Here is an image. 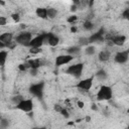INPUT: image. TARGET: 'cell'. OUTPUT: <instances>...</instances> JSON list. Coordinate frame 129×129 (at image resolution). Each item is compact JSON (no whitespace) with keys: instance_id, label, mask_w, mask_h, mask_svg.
Wrapping results in <instances>:
<instances>
[{"instance_id":"6da1fadb","label":"cell","mask_w":129,"mask_h":129,"mask_svg":"<svg viewBox=\"0 0 129 129\" xmlns=\"http://www.w3.org/2000/svg\"><path fill=\"white\" fill-rule=\"evenodd\" d=\"M97 100L99 101H109L113 98V91L110 86L103 85L100 87L99 91L97 92Z\"/></svg>"},{"instance_id":"7a4b0ae2","label":"cell","mask_w":129,"mask_h":129,"mask_svg":"<svg viewBox=\"0 0 129 129\" xmlns=\"http://www.w3.org/2000/svg\"><path fill=\"white\" fill-rule=\"evenodd\" d=\"M83 71H84V63L78 62V63H75V64H71L67 69L66 73L68 75L73 76L76 79H79V78H81V76L83 74Z\"/></svg>"},{"instance_id":"3957f363","label":"cell","mask_w":129,"mask_h":129,"mask_svg":"<svg viewBox=\"0 0 129 129\" xmlns=\"http://www.w3.org/2000/svg\"><path fill=\"white\" fill-rule=\"evenodd\" d=\"M31 39H32V33L29 31H21L15 37V41L18 44H21L24 46H29Z\"/></svg>"},{"instance_id":"277c9868","label":"cell","mask_w":129,"mask_h":129,"mask_svg":"<svg viewBox=\"0 0 129 129\" xmlns=\"http://www.w3.org/2000/svg\"><path fill=\"white\" fill-rule=\"evenodd\" d=\"M43 91H44V83L43 82H39L36 84H33L30 86L29 88V92L31 95H33L34 97L41 99L43 96Z\"/></svg>"},{"instance_id":"5b68a950","label":"cell","mask_w":129,"mask_h":129,"mask_svg":"<svg viewBox=\"0 0 129 129\" xmlns=\"http://www.w3.org/2000/svg\"><path fill=\"white\" fill-rule=\"evenodd\" d=\"M93 82H94V77H90V78L81 80V81H79V82L77 83L76 88H78V89L81 90V91L88 92V91H90L91 88L93 87Z\"/></svg>"},{"instance_id":"8992f818","label":"cell","mask_w":129,"mask_h":129,"mask_svg":"<svg viewBox=\"0 0 129 129\" xmlns=\"http://www.w3.org/2000/svg\"><path fill=\"white\" fill-rule=\"evenodd\" d=\"M16 109L24 113H29L33 109V101L31 99H23L16 105Z\"/></svg>"},{"instance_id":"52a82bcc","label":"cell","mask_w":129,"mask_h":129,"mask_svg":"<svg viewBox=\"0 0 129 129\" xmlns=\"http://www.w3.org/2000/svg\"><path fill=\"white\" fill-rule=\"evenodd\" d=\"M45 36H46V33H42V34H39L35 37H32L28 47H39V48H41V46L45 43Z\"/></svg>"},{"instance_id":"ba28073f","label":"cell","mask_w":129,"mask_h":129,"mask_svg":"<svg viewBox=\"0 0 129 129\" xmlns=\"http://www.w3.org/2000/svg\"><path fill=\"white\" fill-rule=\"evenodd\" d=\"M128 58H129V50L126 49V50H121L119 52H117L114 56V60L115 62L117 63H120V64H123V63H126L128 61Z\"/></svg>"},{"instance_id":"9c48e42d","label":"cell","mask_w":129,"mask_h":129,"mask_svg":"<svg viewBox=\"0 0 129 129\" xmlns=\"http://www.w3.org/2000/svg\"><path fill=\"white\" fill-rule=\"evenodd\" d=\"M73 59H74V56L73 55H70V54H60V55L56 56L54 63H55L56 67H61V66H64V64L70 63Z\"/></svg>"},{"instance_id":"30bf717a","label":"cell","mask_w":129,"mask_h":129,"mask_svg":"<svg viewBox=\"0 0 129 129\" xmlns=\"http://www.w3.org/2000/svg\"><path fill=\"white\" fill-rule=\"evenodd\" d=\"M103 40H105V30H104V28H101L97 32L93 33L90 37H88V42L89 43L96 42V41H103Z\"/></svg>"},{"instance_id":"8fae6325","label":"cell","mask_w":129,"mask_h":129,"mask_svg":"<svg viewBox=\"0 0 129 129\" xmlns=\"http://www.w3.org/2000/svg\"><path fill=\"white\" fill-rule=\"evenodd\" d=\"M45 43H47L50 46H56L59 43V37L51 32H48L45 36Z\"/></svg>"},{"instance_id":"7c38bea8","label":"cell","mask_w":129,"mask_h":129,"mask_svg":"<svg viewBox=\"0 0 129 129\" xmlns=\"http://www.w3.org/2000/svg\"><path fill=\"white\" fill-rule=\"evenodd\" d=\"M0 41L3 42L6 46H9L13 41V34L11 32H4L0 34Z\"/></svg>"},{"instance_id":"4fadbf2b","label":"cell","mask_w":129,"mask_h":129,"mask_svg":"<svg viewBox=\"0 0 129 129\" xmlns=\"http://www.w3.org/2000/svg\"><path fill=\"white\" fill-rule=\"evenodd\" d=\"M26 62L29 66V70L30 69H36V70H38L43 64V62H42V60L40 58H30Z\"/></svg>"},{"instance_id":"5bb4252c","label":"cell","mask_w":129,"mask_h":129,"mask_svg":"<svg viewBox=\"0 0 129 129\" xmlns=\"http://www.w3.org/2000/svg\"><path fill=\"white\" fill-rule=\"evenodd\" d=\"M110 57H111V53L108 49H103L98 53V59L102 62L108 61L110 59Z\"/></svg>"},{"instance_id":"9a60e30c","label":"cell","mask_w":129,"mask_h":129,"mask_svg":"<svg viewBox=\"0 0 129 129\" xmlns=\"http://www.w3.org/2000/svg\"><path fill=\"white\" fill-rule=\"evenodd\" d=\"M35 14L37 17L41 19H47V10L45 7H38L35 10Z\"/></svg>"},{"instance_id":"2e32d148","label":"cell","mask_w":129,"mask_h":129,"mask_svg":"<svg viewBox=\"0 0 129 129\" xmlns=\"http://www.w3.org/2000/svg\"><path fill=\"white\" fill-rule=\"evenodd\" d=\"M47 10V18L49 19H54L56 16H57V10L53 7H48L46 8Z\"/></svg>"},{"instance_id":"e0dca14e","label":"cell","mask_w":129,"mask_h":129,"mask_svg":"<svg viewBox=\"0 0 129 129\" xmlns=\"http://www.w3.org/2000/svg\"><path fill=\"white\" fill-rule=\"evenodd\" d=\"M67 51H68V54H70V55H76V54H78L80 51H81V46H78V45H75V46H71V47H69L68 49H67Z\"/></svg>"},{"instance_id":"ac0fdd59","label":"cell","mask_w":129,"mask_h":129,"mask_svg":"<svg viewBox=\"0 0 129 129\" xmlns=\"http://www.w3.org/2000/svg\"><path fill=\"white\" fill-rule=\"evenodd\" d=\"M95 77H96L99 81H104V80L107 79V73H106L105 70H99V71L96 73Z\"/></svg>"},{"instance_id":"d6986e66","label":"cell","mask_w":129,"mask_h":129,"mask_svg":"<svg viewBox=\"0 0 129 129\" xmlns=\"http://www.w3.org/2000/svg\"><path fill=\"white\" fill-rule=\"evenodd\" d=\"M83 27H84V29L87 30V31H92V30L94 29V27H95V24H94L91 20H86V21L84 22V24H83Z\"/></svg>"},{"instance_id":"ffe728a7","label":"cell","mask_w":129,"mask_h":129,"mask_svg":"<svg viewBox=\"0 0 129 129\" xmlns=\"http://www.w3.org/2000/svg\"><path fill=\"white\" fill-rule=\"evenodd\" d=\"M7 55H8V53L6 50H3V49L0 50V66L1 67H3L5 64L6 59H7Z\"/></svg>"},{"instance_id":"44dd1931","label":"cell","mask_w":129,"mask_h":129,"mask_svg":"<svg viewBox=\"0 0 129 129\" xmlns=\"http://www.w3.org/2000/svg\"><path fill=\"white\" fill-rule=\"evenodd\" d=\"M96 51V48L94 45H87L86 48H85V53L87 55H93Z\"/></svg>"},{"instance_id":"7402d4cb","label":"cell","mask_w":129,"mask_h":129,"mask_svg":"<svg viewBox=\"0 0 129 129\" xmlns=\"http://www.w3.org/2000/svg\"><path fill=\"white\" fill-rule=\"evenodd\" d=\"M10 122L7 118H2L0 120V129H6L8 126H9Z\"/></svg>"},{"instance_id":"603a6c76","label":"cell","mask_w":129,"mask_h":129,"mask_svg":"<svg viewBox=\"0 0 129 129\" xmlns=\"http://www.w3.org/2000/svg\"><path fill=\"white\" fill-rule=\"evenodd\" d=\"M18 70H19L20 72H25V71L29 70V66L27 64V62L20 63V64H18Z\"/></svg>"},{"instance_id":"cb8c5ba5","label":"cell","mask_w":129,"mask_h":129,"mask_svg":"<svg viewBox=\"0 0 129 129\" xmlns=\"http://www.w3.org/2000/svg\"><path fill=\"white\" fill-rule=\"evenodd\" d=\"M77 20H78V16H77V15H71V16H69L68 19H67V21H68L69 23H71V24H74Z\"/></svg>"},{"instance_id":"d4e9b609","label":"cell","mask_w":129,"mask_h":129,"mask_svg":"<svg viewBox=\"0 0 129 129\" xmlns=\"http://www.w3.org/2000/svg\"><path fill=\"white\" fill-rule=\"evenodd\" d=\"M41 51V48L39 47H29V52L32 54H38Z\"/></svg>"},{"instance_id":"484cf974","label":"cell","mask_w":129,"mask_h":129,"mask_svg":"<svg viewBox=\"0 0 129 129\" xmlns=\"http://www.w3.org/2000/svg\"><path fill=\"white\" fill-rule=\"evenodd\" d=\"M22 100H23V98H22L21 96H14V97L12 98V102L15 104V106H16L19 102H21Z\"/></svg>"},{"instance_id":"4316f807","label":"cell","mask_w":129,"mask_h":129,"mask_svg":"<svg viewBox=\"0 0 129 129\" xmlns=\"http://www.w3.org/2000/svg\"><path fill=\"white\" fill-rule=\"evenodd\" d=\"M122 18L123 19H129V8H126V9H124V11L122 12Z\"/></svg>"},{"instance_id":"83f0119b","label":"cell","mask_w":129,"mask_h":129,"mask_svg":"<svg viewBox=\"0 0 129 129\" xmlns=\"http://www.w3.org/2000/svg\"><path fill=\"white\" fill-rule=\"evenodd\" d=\"M11 18L13 19L14 22H17V23H18V22L20 21V15H19L18 13H12V14H11Z\"/></svg>"},{"instance_id":"f1b7e54d","label":"cell","mask_w":129,"mask_h":129,"mask_svg":"<svg viewBox=\"0 0 129 129\" xmlns=\"http://www.w3.org/2000/svg\"><path fill=\"white\" fill-rule=\"evenodd\" d=\"M59 114H60L62 117H64V118H69V117H70V114H69V112H68V111H67V109H64V108H62V109L60 110Z\"/></svg>"},{"instance_id":"f546056e","label":"cell","mask_w":129,"mask_h":129,"mask_svg":"<svg viewBox=\"0 0 129 129\" xmlns=\"http://www.w3.org/2000/svg\"><path fill=\"white\" fill-rule=\"evenodd\" d=\"M7 23V18L4 16H0V26H4Z\"/></svg>"},{"instance_id":"4dcf8cb0","label":"cell","mask_w":129,"mask_h":129,"mask_svg":"<svg viewBox=\"0 0 129 129\" xmlns=\"http://www.w3.org/2000/svg\"><path fill=\"white\" fill-rule=\"evenodd\" d=\"M29 72H30V75L34 77V76H36V75H37L38 70H36V69H30V70H29Z\"/></svg>"},{"instance_id":"1f68e13d","label":"cell","mask_w":129,"mask_h":129,"mask_svg":"<svg viewBox=\"0 0 129 129\" xmlns=\"http://www.w3.org/2000/svg\"><path fill=\"white\" fill-rule=\"evenodd\" d=\"M61 109H62V107H61L59 104H56V105H54V110H55L57 113H59Z\"/></svg>"},{"instance_id":"d6a6232c","label":"cell","mask_w":129,"mask_h":129,"mask_svg":"<svg viewBox=\"0 0 129 129\" xmlns=\"http://www.w3.org/2000/svg\"><path fill=\"white\" fill-rule=\"evenodd\" d=\"M77 9H78V6H77V5H75V4H73V5L71 6V11H72V12L77 11Z\"/></svg>"},{"instance_id":"836d02e7","label":"cell","mask_w":129,"mask_h":129,"mask_svg":"<svg viewBox=\"0 0 129 129\" xmlns=\"http://www.w3.org/2000/svg\"><path fill=\"white\" fill-rule=\"evenodd\" d=\"M77 104H78V107H79V108H84V105H85V104H84L83 101H79Z\"/></svg>"},{"instance_id":"e575fe53","label":"cell","mask_w":129,"mask_h":129,"mask_svg":"<svg viewBox=\"0 0 129 129\" xmlns=\"http://www.w3.org/2000/svg\"><path fill=\"white\" fill-rule=\"evenodd\" d=\"M77 30H78V28H77L76 26H72V27H71V32L76 33V32H77Z\"/></svg>"},{"instance_id":"d590c367","label":"cell","mask_w":129,"mask_h":129,"mask_svg":"<svg viewBox=\"0 0 129 129\" xmlns=\"http://www.w3.org/2000/svg\"><path fill=\"white\" fill-rule=\"evenodd\" d=\"M4 47H6V45H5L3 42L0 41V50H2V48H4Z\"/></svg>"},{"instance_id":"8d00e7d4","label":"cell","mask_w":129,"mask_h":129,"mask_svg":"<svg viewBox=\"0 0 129 129\" xmlns=\"http://www.w3.org/2000/svg\"><path fill=\"white\" fill-rule=\"evenodd\" d=\"M33 129H46L45 127H35V128H33Z\"/></svg>"},{"instance_id":"74e56055","label":"cell","mask_w":129,"mask_h":129,"mask_svg":"<svg viewBox=\"0 0 129 129\" xmlns=\"http://www.w3.org/2000/svg\"><path fill=\"white\" fill-rule=\"evenodd\" d=\"M92 108H93L94 110H98V108H97V107L95 106V104H93V106H92Z\"/></svg>"},{"instance_id":"f35d334b","label":"cell","mask_w":129,"mask_h":129,"mask_svg":"<svg viewBox=\"0 0 129 129\" xmlns=\"http://www.w3.org/2000/svg\"><path fill=\"white\" fill-rule=\"evenodd\" d=\"M5 4H6V3H5L4 1H1V0H0V5H5Z\"/></svg>"},{"instance_id":"ab89813d","label":"cell","mask_w":129,"mask_h":129,"mask_svg":"<svg viewBox=\"0 0 129 129\" xmlns=\"http://www.w3.org/2000/svg\"><path fill=\"white\" fill-rule=\"evenodd\" d=\"M86 120H87V121H88V122H89V121H90V120H91V117H86Z\"/></svg>"},{"instance_id":"60d3db41","label":"cell","mask_w":129,"mask_h":129,"mask_svg":"<svg viewBox=\"0 0 129 129\" xmlns=\"http://www.w3.org/2000/svg\"><path fill=\"white\" fill-rule=\"evenodd\" d=\"M1 119H2V117H1V114H0V120H1Z\"/></svg>"}]
</instances>
